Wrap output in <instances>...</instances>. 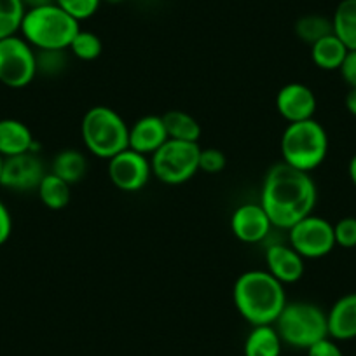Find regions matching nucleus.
<instances>
[{"label":"nucleus","instance_id":"obj_1","mask_svg":"<svg viewBox=\"0 0 356 356\" xmlns=\"http://www.w3.org/2000/svg\"><path fill=\"white\" fill-rule=\"evenodd\" d=\"M318 189L311 173L286 163H276L267 170L260 189V204L273 225L286 229L313 213Z\"/></svg>","mask_w":356,"mask_h":356},{"label":"nucleus","instance_id":"obj_2","mask_svg":"<svg viewBox=\"0 0 356 356\" xmlns=\"http://www.w3.org/2000/svg\"><path fill=\"white\" fill-rule=\"evenodd\" d=\"M232 299L238 313L252 327L275 325L289 302L285 285L266 269H252L239 275L232 286Z\"/></svg>","mask_w":356,"mask_h":356},{"label":"nucleus","instance_id":"obj_3","mask_svg":"<svg viewBox=\"0 0 356 356\" xmlns=\"http://www.w3.org/2000/svg\"><path fill=\"white\" fill-rule=\"evenodd\" d=\"M81 30V23L58 4L26 9L22 22V37L33 49H68Z\"/></svg>","mask_w":356,"mask_h":356},{"label":"nucleus","instance_id":"obj_4","mask_svg":"<svg viewBox=\"0 0 356 356\" xmlns=\"http://www.w3.org/2000/svg\"><path fill=\"white\" fill-rule=\"evenodd\" d=\"M84 147L100 159H112L129 149V126L111 107L97 105L84 114L81 122Z\"/></svg>","mask_w":356,"mask_h":356},{"label":"nucleus","instance_id":"obj_5","mask_svg":"<svg viewBox=\"0 0 356 356\" xmlns=\"http://www.w3.org/2000/svg\"><path fill=\"white\" fill-rule=\"evenodd\" d=\"M283 163L311 173L323 164L328 154V135L316 119L290 122L282 135Z\"/></svg>","mask_w":356,"mask_h":356},{"label":"nucleus","instance_id":"obj_6","mask_svg":"<svg viewBox=\"0 0 356 356\" xmlns=\"http://www.w3.org/2000/svg\"><path fill=\"white\" fill-rule=\"evenodd\" d=\"M283 344L296 349H307L328 337L327 313L316 304L306 300L286 302L275 323Z\"/></svg>","mask_w":356,"mask_h":356},{"label":"nucleus","instance_id":"obj_7","mask_svg":"<svg viewBox=\"0 0 356 356\" xmlns=\"http://www.w3.org/2000/svg\"><path fill=\"white\" fill-rule=\"evenodd\" d=\"M200 143L170 140L150 156L152 177L166 186H182L200 171Z\"/></svg>","mask_w":356,"mask_h":356},{"label":"nucleus","instance_id":"obj_8","mask_svg":"<svg viewBox=\"0 0 356 356\" xmlns=\"http://www.w3.org/2000/svg\"><path fill=\"white\" fill-rule=\"evenodd\" d=\"M35 77V49L18 35L0 40V82L11 89H22Z\"/></svg>","mask_w":356,"mask_h":356},{"label":"nucleus","instance_id":"obj_9","mask_svg":"<svg viewBox=\"0 0 356 356\" xmlns=\"http://www.w3.org/2000/svg\"><path fill=\"white\" fill-rule=\"evenodd\" d=\"M289 245L304 259H323L335 248L334 224L311 213L289 229Z\"/></svg>","mask_w":356,"mask_h":356},{"label":"nucleus","instance_id":"obj_10","mask_svg":"<svg viewBox=\"0 0 356 356\" xmlns=\"http://www.w3.org/2000/svg\"><path fill=\"white\" fill-rule=\"evenodd\" d=\"M108 178L115 189L122 193H138L152 178L150 157L126 149L108 159Z\"/></svg>","mask_w":356,"mask_h":356},{"label":"nucleus","instance_id":"obj_11","mask_svg":"<svg viewBox=\"0 0 356 356\" xmlns=\"http://www.w3.org/2000/svg\"><path fill=\"white\" fill-rule=\"evenodd\" d=\"M46 173L44 163L37 157L35 152L6 157L0 186L15 193H30V191H37Z\"/></svg>","mask_w":356,"mask_h":356},{"label":"nucleus","instance_id":"obj_12","mask_svg":"<svg viewBox=\"0 0 356 356\" xmlns=\"http://www.w3.org/2000/svg\"><path fill=\"white\" fill-rule=\"evenodd\" d=\"M316 108V95L302 82H289L276 95V111L289 124L314 119Z\"/></svg>","mask_w":356,"mask_h":356},{"label":"nucleus","instance_id":"obj_13","mask_svg":"<svg viewBox=\"0 0 356 356\" xmlns=\"http://www.w3.org/2000/svg\"><path fill=\"white\" fill-rule=\"evenodd\" d=\"M275 227L260 203H246L234 210L231 217V231L246 245H257L267 238V234Z\"/></svg>","mask_w":356,"mask_h":356},{"label":"nucleus","instance_id":"obj_14","mask_svg":"<svg viewBox=\"0 0 356 356\" xmlns=\"http://www.w3.org/2000/svg\"><path fill=\"white\" fill-rule=\"evenodd\" d=\"M290 245L275 243L266 248V271L275 276L283 285H292L302 280L306 273V262Z\"/></svg>","mask_w":356,"mask_h":356},{"label":"nucleus","instance_id":"obj_15","mask_svg":"<svg viewBox=\"0 0 356 356\" xmlns=\"http://www.w3.org/2000/svg\"><path fill=\"white\" fill-rule=\"evenodd\" d=\"M168 142V133L161 115H143L129 126V149L150 157Z\"/></svg>","mask_w":356,"mask_h":356},{"label":"nucleus","instance_id":"obj_16","mask_svg":"<svg viewBox=\"0 0 356 356\" xmlns=\"http://www.w3.org/2000/svg\"><path fill=\"white\" fill-rule=\"evenodd\" d=\"M328 337L334 341L356 339V292L342 296L327 313Z\"/></svg>","mask_w":356,"mask_h":356},{"label":"nucleus","instance_id":"obj_17","mask_svg":"<svg viewBox=\"0 0 356 356\" xmlns=\"http://www.w3.org/2000/svg\"><path fill=\"white\" fill-rule=\"evenodd\" d=\"M35 138L25 122L18 119H0V154L4 157L35 152Z\"/></svg>","mask_w":356,"mask_h":356},{"label":"nucleus","instance_id":"obj_18","mask_svg":"<svg viewBox=\"0 0 356 356\" xmlns=\"http://www.w3.org/2000/svg\"><path fill=\"white\" fill-rule=\"evenodd\" d=\"M283 341L275 325H257L246 335L245 356H282Z\"/></svg>","mask_w":356,"mask_h":356},{"label":"nucleus","instance_id":"obj_19","mask_svg":"<svg viewBox=\"0 0 356 356\" xmlns=\"http://www.w3.org/2000/svg\"><path fill=\"white\" fill-rule=\"evenodd\" d=\"M348 53L349 49L335 33L323 37L311 46V60L314 67L325 72L339 70Z\"/></svg>","mask_w":356,"mask_h":356},{"label":"nucleus","instance_id":"obj_20","mask_svg":"<svg viewBox=\"0 0 356 356\" xmlns=\"http://www.w3.org/2000/svg\"><path fill=\"white\" fill-rule=\"evenodd\" d=\"M51 173L60 177L67 184H79L88 173V159L77 149H63L54 156Z\"/></svg>","mask_w":356,"mask_h":356},{"label":"nucleus","instance_id":"obj_21","mask_svg":"<svg viewBox=\"0 0 356 356\" xmlns=\"http://www.w3.org/2000/svg\"><path fill=\"white\" fill-rule=\"evenodd\" d=\"M166 128L168 138L170 140H180V142H193L197 143L201 138V124L194 115L187 114L184 111H168L166 114L161 115Z\"/></svg>","mask_w":356,"mask_h":356},{"label":"nucleus","instance_id":"obj_22","mask_svg":"<svg viewBox=\"0 0 356 356\" xmlns=\"http://www.w3.org/2000/svg\"><path fill=\"white\" fill-rule=\"evenodd\" d=\"M334 33L349 51H356V0H341L332 16Z\"/></svg>","mask_w":356,"mask_h":356},{"label":"nucleus","instance_id":"obj_23","mask_svg":"<svg viewBox=\"0 0 356 356\" xmlns=\"http://www.w3.org/2000/svg\"><path fill=\"white\" fill-rule=\"evenodd\" d=\"M70 184H67L49 171L42 178L40 186L37 187V194H39V200L42 201L44 207L53 211H60L70 203Z\"/></svg>","mask_w":356,"mask_h":356},{"label":"nucleus","instance_id":"obj_24","mask_svg":"<svg viewBox=\"0 0 356 356\" xmlns=\"http://www.w3.org/2000/svg\"><path fill=\"white\" fill-rule=\"evenodd\" d=\"M330 33H334V26H332V18H327V16L306 15L296 23V35L309 46Z\"/></svg>","mask_w":356,"mask_h":356},{"label":"nucleus","instance_id":"obj_25","mask_svg":"<svg viewBox=\"0 0 356 356\" xmlns=\"http://www.w3.org/2000/svg\"><path fill=\"white\" fill-rule=\"evenodd\" d=\"M37 75L42 77H58L67 70L70 63L68 49H35Z\"/></svg>","mask_w":356,"mask_h":356},{"label":"nucleus","instance_id":"obj_26","mask_svg":"<svg viewBox=\"0 0 356 356\" xmlns=\"http://www.w3.org/2000/svg\"><path fill=\"white\" fill-rule=\"evenodd\" d=\"M68 53L81 61H95L104 53V44L97 33L81 29L68 46Z\"/></svg>","mask_w":356,"mask_h":356},{"label":"nucleus","instance_id":"obj_27","mask_svg":"<svg viewBox=\"0 0 356 356\" xmlns=\"http://www.w3.org/2000/svg\"><path fill=\"white\" fill-rule=\"evenodd\" d=\"M25 13L22 0H0V40L18 35Z\"/></svg>","mask_w":356,"mask_h":356},{"label":"nucleus","instance_id":"obj_28","mask_svg":"<svg viewBox=\"0 0 356 356\" xmlns=\"http://www.w3.org/2000/svg\"><path fill=\"white\" fill-rule=\"evenodd\" d=\"M54 4L67 11L79 23L93 18L102 6V0H54Z\"/></svg>","mask_w":356,"mask_h":356},{"label":"nucleus","instance_id":"obj_29","mask_svg":"<svg viewBox=\"0 0 356 356\" xmlns=\"http://www.w3.org/2000/svg\"><path fill=\"white\" fill-rule=\"evenodd\" d=\"M227 166V157L220 149L208 147L200 150V171L208 175H217L225 170Z\"/></svg>","mask_w":356,"mask_h":356},{"label":"nucleus","instance_id":"obj_30","mask_svg":"<svg viewBox=\"0 0 356 356\" xmlns=\"http://www.w3.org/2000/svg\"><path fill=\"white\" fill-rule=\"evenodd\" d=\"M335 246L341 248H356V217H344L334 224Z\"/></svg>","mask_w":356,"mask_h":356},{"label":"nucleus","instance_id":"obj_31","mask_svg":"<svg viewBox=\"0 0 356 356\" xmlns=\"http://www.w3.org/2000/svg\"><path fill=\"white\" fill-rule=\"evenodd\" d=\"M307 356H344L342 349L339 348L337 341L330 337H325L306 349Z\"/></svg>","mask_w":356,"mask_h":356},{"label":"nucleus","instance_id":"obj_32","mask_svg":"<svg viewBox=\"0 0 356 356\" xmlns=\"http://www.w3.org/2000/svg\"><path fill=\"white\" fill-rule=\"evenodd\" d=\"M339 72H341L342 81L349 86V89H356V51H349L346 54Z\"/></svg>","mask_w":356,"mask_h":356},{"label":"nucleus","instance_id":"obj_33","mask_svg":"<svg viewBox=\"0 0 356 356\" xmlns=\"http://www.w3.org/2000/svg\"><path fill=\"white\" fill-rule=\"evenodd\" d=\"M13 232V218L9 213L8 207L0 201V246L4 245Z\"/></svg>","mask_w":356,"mask_h":356},{"label":"nucleus","instance_id":"obj_34","mask_svg":"<svg viewBox=\"0 0 356 356\" xmlns=\"http://www.w3.org/2000/svg\"><path fill=\"white\" fill-rule=\"evenodd\" d=\"M344 105H346V111L356 118V89H349L348 95H346Z\"/></svg>","mask_w":356,"mask_h":356},{"label":"nucleus","instance_id":"obj_35","mask_svg":"<svg viewBox=\"0 0 356 356\" xmlns=\"http://www.w3.org/2000/svg\"><path fill=\"white\" fill-rule=\"evenodd\" d=\"M25 9H35V8H42V6H49L54 4V0H22Z\"/></svg>","mask_w":356,"mask_h":356},{"label":"nucleus","instance_id":"obj_36","mask_svg":"<svg viewBox=\"0 0 356 356\" xmlns=\"http://www.w3.org/2000/svg\"><path fill=\"white\" fill-rule=\"evenodd\" d=\"M348 173H349V180H351L353 186L356 187V154L351 157V161H349Z\"/></svg>","mask_w":356,"mask_h":356},{"label":"nucleus","instance_id":"obj_37","mask_svg":"<svg viewBox=\"0 0 356 356\" xmlns=\"http://www.w3.org/2000/svg\"><path fill=\"white\" fill-rule=\"evenodd\" d=\"M4 159H6V157L2 156V154H0V177H2V168H4Z\"/></svg>","mask_w":356,"mask_h":356},{"label":"nucleus","instance_id":"obj_38","mask_svg":"<svg viewBox=\"0 0 356 356\" xmlns=\"http://www.w3.org/2000/svg\"><path fill=\"white\" fill-rule=\"evenodd\" d=\"M108 2H112V4H119V2H124V0H108Z\"/></svg>","mask_w":356,"mask_h":356}]
</instances>
